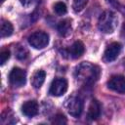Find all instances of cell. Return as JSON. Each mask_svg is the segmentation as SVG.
I'll use <instances>...</instances> for the list:
<instances>
[{"label": "cell", "mask_w": 125, "mask_h": 125, "mask_svg": "<svg viewBox=\"0 0 125 125\" xmlns=\"http://www.w3.org/2000/svg\"><path fill=\"white\" fill-rule=\"evenodd\" d=\"M100 113H101V104H99L98 101L92 100L88 108V114H87L88 118L91 120H96L100 116Z\"/></svg>", "instance_id": "cell-10"}, {"label": "cell", "mask_w": 125, "mask_h": 125, "mask_svg": "<svg viewBox=\"0 0 125 125\" xmlns=\"http://www.w3.org/2000/svg\"><path fill=\"white\" fill-rule=\"evenodd\" d=\"M120 51H121V44L120 43H118V42L110 43L106 47V49L104 53V60L107 62L114 61L118 57V55L120 54Z\"/></svg>", "instance_id": "cell-8"}, {"label": "cell", "mask_w": 125, "mask_h": 125, "mask_svg": "<svg viewBox=\"0 0 125 125\" xmlns=\"http://www.w3.org/2000/svg\"><path fill=\"white\" fill-rule=\"evenodd\" d=\"M107 87L117 93H125V77L123 75H113L107 81Z\"/></svg>", "instance_id": "cell-7"}, {"label": "cell", "mask_w": 125, "mask_h": 125, "mask_svg": "<svg viewBox=\"0 0 125 125\" xmlns=\"http://www.w3.org/2000/svg\"><path fill=\"white\" fill-rule=\"evenodd\" d=\"M9 81L14 87H21L25 84L26 81V72L25 70L20 67H14L9 74Z\"/></svg>", "instance_id": "cell-4"}, {"label": "cell", "mask_w": 125, "mask_h": 125, "mask_svg": "<svg viewBox=\"0 0 125 125\" xmlns=\"http://www.w3.org/2000/svg\"><path fill=\"white\" fill-rule=\"evenodd\" d=\"M57 29H58V32L61 36L66 37L71 32V21L67 19L61 21L57 25Z\"/></svg>", "instance_id": "cell-12"}, {"label": "cell", "mask_w": 125, "mask_h": 125, "mask_svg": "<svg viewBox=\"0 0 125 125\" xmlns=\"http://www.w3.org/2000/svg\"><path fill=\"white\" fill-rule=\"evenodd\" d=\"M20 2L21 3L22 6H24V7H28L29 5H31V3L33 2V0H20Z\"/></svg>", "instance_id": "cell-19"}, {"label": "cell", "mask_w": 125, "mask_h": 125, "mask_svg": "<svg viewBox=\"0 0 125 125\" xmlns=\"http://www.w3.org/2000/svg\"><path fill=\"white\" fill-rule=\"evenodd\" d=\"M54 11H55V13L57 15L62 16V15H64L67 12V9H66V6H65L64 3H62V2H57L54 5Z\"/></svg>", "instance_id": "cell-16"}, {"label": "cell", "mask_w": 125, "mask_h": 125, "mask_svg": "<svg viewBox=\"0 0 125 125\" xmlns=\"http://www.w3.org/2000/svg\"><path fill=\"white\" fill-rule=\"evenodd\" d=\"M1 1H2V2H4V1H5V0H1Z\"/></svg>", "instance_id": "cell-21"}, {"label": "cell", "mask_w": 125, "mask_h": 125, "mask_svg": "<svg viewBox=\"0 0 125 125\" xmlns=\"http://www.w3.org/2000/svg\"><path fill=\"white\" fill-rule=\"evenodd\" d=\"M9 58H10V51H8V50L1 51V53H0V62H1V64H4L9 60Z\"/></svg>", "instance_id": "cell-17"}, {"label": "cell", "mask_w": 125, "mask_h": 125, "mask_svg": "<svg viewBox=\"0 0 125 125\" xmlns=\"http://www.w3.org/2000/svg\"><path fill=\"white\" fill-rule=\"evenodd\" d=\"M13 30H14V28L10 21H8L6 20L1 21V37L2 38L12 35Z\"/></svg>", "instance_id": "cell-14"}, {"label": "cell", "mask_w": 125, "mask_h": 125, "mask_svg": "<svg viewBox=\"0 0 125 125\" xmlns=\"http://www.w3.org/2000/svg\"><path fill=\"white\" fill-rule=\"evenodd\" d=\"M67 90V81L64 78H55L50 85V94L55 97L63 95Z\"/></svg>", "instance_id": "cell-5"}, {"label": "cell", "mask_w": 125, "mask_h": 125, "mask_svg": "<svg viewBox=\"0 0 125 125\" xmlns=\"http://www.w3.org/2000/svg\"><path fill=\"white\" fill-rule=\"evenodd\" d=\"M27 56V51L24 49V48H19L18 51H17V58L21 60V59H24L25 57Z\"/></svg>", "instance_id": "cell-18"}, {"label": "cell", "mask_w": 125, "mask_h": 125, "mask_svg": "<svg viewBox=\"0 0 125 125\" xmlns=\"http://www.w3.org/2000/svg\"><path fill=\"white\" fill-rule=\"evenodd\" d=\"M85 48L81 41H75L69 48V55L73 59H78L84 54Z\"/></svg>", "instance_id": "cell-11"}, {"label": "cell", "mask_w": 125, "mask_h": 125, "mask_svg": "<svg viewBox=\"0 0 125 125\" xmlns=\"http://www.w3.org/2000/svg\"><path fill=\"white\" fill-rule=\"evenodd\" d=\"M45 77H46L45 71H43V70H37V71L33 74L32 79H31V84H32V86H33L34 88H36V89L40 88V87L43 85L44 81H45Z\"/></svg>", "instance_id": "cell-13"}, {"label": "cell", "mask_w": 125, "mask_h": 125, "mask_svg": "<svg viewBox=\"0 0 125 125\" xmlns=\"http://www.w3.org/2000/svg\"><path fill=\"white\" fill-rule=\"evenodd\" d=\"M106 1H107L109 4H111V5H114V6L117 4V0H106Z\"/></svg>", "instance_id": "cell-20"}, {"label": "cell", "mask_w": 125, "mask_h": 125, "mask_svg": "<svg viewBox=\"0 0 125 125\" xmlns=\"http://www.w3.org/2000/svg\"><path fill=\"white\" fill-rule=\"evenodd\" d=\"M28 43L34 49H43L49 44V35L43 31H36L28 37Z\"/></svg>", "instance_id": "cell-3"}, {"label": "cell", "mask_w": 125, "mask_h": 125, "mask_svg": "<svg viewBox=\"0 0 125 125\" xmlns=\"http://www.w3.org/2000/svg\"><path fill=\"white\" fill-rule=\"evenodd\" d=\"M117 16L111 11L104 12L98 21V27L104 33H112L117 27Z\"/></svg>", "instance_id": "cell-2"}, {"label": "cell", "mask_w": 125, "mask_h": 125, "mask_svg": "<svg viewBox=\"0 0 125 125\" xmlns=\"http://www.w3.org/2000/svg\"><path fill=\"white\" fill-rule=\"evenodd\" d=\"M67 112L74 117H78L83 110V102L79 97H72L66 103Z\"/></svg>", "instance_id": "cell-6"}, {"label": "cell", "mask_w": 125, "mask_h": 125, "mask_svg": "<svg viewBox=\"0 0 125 125\" xmlns=\"http://www.w3.org/2000/svg\"><path fill=\"white\" fill-rule=\"evenodd\" d=\"M89 0H73L72 2V8H73V11L78 13L80 11H82L85 6L87 5Z\"/></svg>", "instance_id": "cell-15"}, {"label": "cell", "mask_w": 125, "mask_h": 125, "mask_svg": "<svg viewBox=\"0 0 125 125\" xmlns=\"http://www.w3.org/2000/svg\"><path fill=\"white\" fill-rule=\"evenodd\" d=\"M77 81L84 84H92L100 76V68L89 62H83L77 66L75 71Z\"/></svg>", "instance_id": "cell-1"}, {"label": "cell", "mask_w": 125, "mask_h": 125, "mask_svg": "<svg viewBox=\"0 0 125 125\" xmlns=\"http://www.w3.org/2000/svg\"><path fill=\"white\" fill-rule=\"evenodd\" d=\"M22 113L27 117H33L38 113V104L35 101H27L21 106Z\"/></svg>", "instance_id": "cell-9"}]
</instances>
